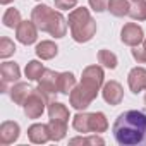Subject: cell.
Returning a JSON list of instances; mask_svg holds the SVG:
<instances>
[{"label": "cell", "mask_w": 146, "mask_h": 146, "mask_svg": "<svg viewBox=\"0 0 146 146\" xmlns=\"http://www.w3.org/2000/svg\"><path fill=\"white\" fill-rule=\"evenodd\" d=\"M112 132L120 146H144L146 144V113L141 110L122 112L113 125Z\"/></svg>", "instance_id": "1"}, {"label": "cell", "mask_w": 146, "mask_h": 146, "mask_svg": "<svg viewBox=\"0 0 146 146\" xmlns=\"http://www.w3.org/2000/svg\"><path fill=\"white\" fill-rule=\"evenodd\" d=\"M31 21L36 28L43 33H48L53 38H64L67 33V19L62 16L60 11H53L52 7L40 4L31 9Z\"/></svg>", "instance_id": "2"}, {"label": "cell", "mask_w": 146, "mask_h": 146, "mask_svg": "<svg viewBox=\"0 0 146 146\" xmlns=\"http://www.w3.org/2000/svg\"><path fill=\"white\" fill-rule=\"evenodd\" d=\"M50 102H52V100H50L43 91H40L38 88L33 90L31 95L28 96V100H26L24 105H23L26 117H28V119H33V120H35V119H40Z\"/></svg>", "instance_id": "3"}, {"label": "cell", "mask_w": 146, "mask_h": 146, "mask_svg": "<svg viewBox=\"0 0 146 146\" xmlns=\"http://www.w3.org/2000/svg\"><path fill=\"white\" fill-rule=\"evenodd\" d=\"M81 84L98 96V93L102 91V88L105 84L103 67L102 65H88V67H84L83 74H81Z\"/></svg>", "instance_id": "4"}, {"label": "cell", "mask_w": 146, "mask_h": 146, "mask_svg": "<svg viewBox=\"0 0 146 146\" xmlns=\"http://www.w3.org/2000/svg\"><path fill=\"white\" fill-rule=\"evenodd\" d=\"M96 98V95L95 93H91L88 88H84L81 83L70 91V95H69V102H70V107L72 108H76L78 112H81V110H86L91 103H93V100Z\"/></svg>", "instance_id": "5"}, {"label": "cell", "mask_w": 146, "mask_h": 146, "mask_svg": "<svg viewBox=\"0 0 146 146\" xmlns=\"http://www.w3.org/2000/svg\"><path fill=\"white\" fill-rule=\"evenodd\" d=\"M95 35H96V21L93 17L70 28V36L76 43H88L90 40H93Z\"/></svg>", "instance_id": "6"}, {"label": "cell", "mask_w": 146, "mask_h": 146, "mask_svg": "<svg viewBox=\"0 0 146 146\" xmlns=\"http://www.w3.org/2000/svg\"><path fill=\"white\" fill-rule=\"evenodd\" d=\"M144 40V31L139 24L136 23H127L120 29V41L127 46H139Z\"/></svg>", "instance_id": "7"}, {"label": "cell", "mask_w": 146, "mask_h": 146, "mask_svg": "<svg viewBox=\"0 0 146 146\" xmlns=\"http://www.w3.org/2000/svg\"><path fill=\"white\" fill-rule=\"evenodd\" d=\"M58 74L60 72H55L52 69H45L43 76L38 81V90L43 91L50 100H52V96H55L58 93Z\"/></svg>", "instance_id": "8"}, {"label": "cell", "mask_w": 146, "mask_h": 146, "mask_svg": "<svg viewBox=\"0 0 146 146\" xmlns=\"http://www.w3.org/2000/svg\"><path fill=\"white\" fill-rule=\"evenodd\" d=\"M38 28L33 21H21V24L16 28V38L23 45H33L38 40Z\"/></svg>", "instance_id": "9"}, {"label": "cell", "mask_w": 146, "mask_h": 146, "mask_svg": "<svg viewBox=\"0 0 146 146\" xmlns=\"http://www.w3.org/2000/svg\"><path fill=\"white\" fill-rule=\"evenodd\" d=\"M102 96L112 107L120 105L122 100H124V88H122V84L119 81H108L102 88Z\"/></svg>", "instance_id": "10"}, {"label": "cell", "mask_w": 146, "mask_h": 146, "mask_svg": "<svg viewBox=\"0 0 146 146\" xmlns=\"http://www.w3.org/2000/svg\"><path fill=\"white\" fill-rule=\"evenodd\" d=\"M127 86L134 95H139L146 90V69L144 67H132L127 74Z\"/></svg>", "instance_id": "11"}, {"label": "cell", "mask_w": 146, "mask_h": 146, "mask_svg": "<svg viewBox=\"0 0 146 146\" xmlns=\"http://www.w3.org/2000/svg\"><path fill=\"white\" fill-rule=\"evenodd\" d=\"M21 136V127L17 122L14 120H4L0 124V144L2 146H7V144H12L19 139Z\"/></svg>", "instance_id": "12"}, {"label": "cell", "mask_w": 146, "mask_h": 146, "mask_svg": "<svg viewBox=\"0 0 146 146\" xmlns=\"http://www.w3.org/2000/svg\"><path fill=\"white\" fill-rule=\"evenodd\" d=\"M28 139L35 144H45L52 141L48 124H33L28 127Z\"/></svg>", "instance_id": "13"}, {"label": "cell", "mask_w": 146, "mask_h": 146, "mask_svg": "<svg viewBox=\"0 0 146 146\" xmlns=\"http://www.w3.org/2000/svg\"><path fill=\"white\" fill-rule=\"evenodd\" d=\"M31 91H33V88L28 84V83H14V86L9 90V96H11V100L16 103V105H24V102L28 100V96L31 95Z\"/></svg>", "instance_id": "14"}, {"label": "cell", "mask_w": 146, "mask_h": 146, "mask_svg": "<svg viewBox=\"0 0 146 146\" xmlns=\"http://www.w3.org/2000/svg\"><path fill=\"white\" fill-rule=\"evenodd\" d=\"M0 76L5 83H17L21 78V69L16 62H4L0 65Z\"/></svg>", "instance_id": "15"}, {"label": "cell", "mask_w": 146, "mask_h": 146, "mask_svg": "<svg viewBox=\"0 0 146 146\" xmlns=\"http://www.w3.org/2000/svg\"><path fill=\"white\" fill-rule=\"evenodd\" d=\"M35 52H36V55H38L41 60H52V58L57 57L58 46H57L52 40H43V41H40V43L36 45Z\"/></svg>", "instance_id": "16"}, {"label": "cell", "mask_w": 146, "mask_h": 146, "mask_svg": "<svg viewBox=\"0 0 146 146\" xmlns=\"http://www.w3.org/2000/svg\"><path fill=\"white\" fill-rule=\"evenodd\" d=\"M46 112H48V117L53 119V120H64V122H69L70 119V113H69V108L60 103V102H55L52 100L46 107Z\"/></svg>", "instance_id": "17"}, {"label": "cell", "mask_w": 146, "mask_h": 146, "mask_svg": "<svg viewBox=\"0 0 146 146\" xmlns=\"http://www.w3.org/2000/svg\"><path fill=\"white\" fill-rule=\"evenodd\" d=\"M108 129V120L103 112H93L90 113V131L93 134H102L107 132Z\"/></svg>", "instance_id": "18"}, {"label": "cell", "mask_w": 146, "mask_h": 146, "mask_svg": "<svg viewBox=\"0 0 146 146\" xmlns=\"http://www.w3.org/2000/svg\"><path fill=\"white\" fill-rule=\"evenodd\" d=\"M107 11L113 17H125V16H129L131 4H129V0H108Z\"/></svg>", "instance_id": "19"}, {"label": "cell", "mask_w": 146, "mask_h": 146, "mask_svg": "<svg viewBox=\"0 0 146 146\" xmlns=\"http://www.w3.org/2000/svg\"><path fill=\"white\" fill-rule=\"evenodd\" d=\"M76 84V76L72 72H60L58 74V93L62 95H70V91L74 90Z\"/></svg>", "instance_id": "20"}, {"label": "cell", "mask_w": 146, "mask_h": 146, "mask_svg": "<svg viewBox=\"0 0 146 146\" xmlns=\"http://www.w3.org/2000/svg\"><path fill=\"white\" fill-rule=\"evenodd\" d=\"M72 127H74L78 132L81 134H90V113H86L84 110L78 112L74 117H72Z\"/></svg>", "instance_id": "21"}, {"label": "cell", "mask_w": 146, "mask_h": 146, "mask_svg": "<svg viewBox=\"0 0 146 146\" xmlns=\"http://www.w3.org/2000/svg\"><path fill=\"white\" fill-rule=\"evenodd\" d=\"M48 129H50V137H52V141H62V139L65 137V134H67V122L50 119Z\"/></svg>", "instance_id": "22"}, {"label": "cell", "mask_w": 146, "mask_h": 146, "mask_svg": "<svg viewBox=\"0 0 146 146\" xmlns=\"http://www.w3.org/2000/svg\"><path fill=\"white\" fill-rule=\"evenodd\" d=\"M45 72V67L40 60H29L26 64V69H24V74L28 78V81H40V78L43 76Z\"/></svg>", "instance_id": "23"}, {"label": "cell", "mask_w": 146, "mask_h": 146, "mask_svg": "<svg viewBox=\"0 0 146 146\" xmlns=\"http://www.w3.org/2000/svg\"><path fill=\"white\" fill-rule=\"evenodd\" d=\"M91 19V14L86 7H78V9H72L69 12V17H67V23H69V28L76 26V24H81L84 21Z\"/></svg>", "instance_id": "24"}, {"label": "cell", "mask_w": 146, "mask_h": 146, "mask_svg": "<svg viewBox=\"0 0 146 146\" xmlns=\"http://www.w3.org/2000/svg\"><path fill=\"white\" fill-rule=\"evenodd\" d=\"M98 64H100L102 67H105V69L113 70V69L117 67V64H119V58H117V55H115L113 52L103 48V50L98 52Z\"/></svg>", "instance_id": "25"}, {"label": "cell", "mask_w": 146, "mask_h": 146, "mask_svg": "<svg viewBox=\"0 0 146 146\" xmlns=\"http://www.w3.org/2000/svg\"><path fill=\"white\" fill-rule=\"evenodd\" d=\"M21 12L17 11V9H14V7H11V9H7L5 11V14L2 16V23H4V26L5 28H11V29H16L19 24H21Z\"/></svg>", "instance_id": "26"}, {"label": "cell", "mask_w": 146, "mask_h": 146, "mask_svg": "<svg viewBox=\"0 0 146 146\" xmlns=\"http://www.w3.org/2000/svg\"><path fill=\"white\" fill-rule=\"evenodd\" d=\"M129 17L132 21H146V0H139V2H134L131 5L129 11Z\"/></svg>", "instance_id": "27"}, {"label": "cell", "mask_w": 146, "mask_h": 146, "mask_svg": "<svg viewBox=\"0 0 146 146\" xmlns=\"http://www.w3.org/2000/svg\"><path fill=\"white\" fill-rule=\"evenodd\" d=\"M16 53V45L11 38L4 36L0 40V58H9Z\"/></svg>", "instance_id": "28"}, {"label": "cell", "mask_w": 146, "mask_h": 146, "mask_svg": "<svg viewBox=\"0 0 146 146\" xmlns=\"http://www.w3.org/2000/svg\"><path fill=\"white\" fill-rule=\"evenodd\" d=\"M131 53H132V57L137 64H146V36H144L141 46H132Z\"/></svg>", "instance_id": "29"}, {"label": "cell", "mask_w": 146, "mask_h": 146, "mask_svg": "<svg viewBox=\"0 0 146 146\" xmlns=\"http://www.w3.org/2000/svg\"><path fill=\"white\" fill-rule=\"evenodd\" d=\"M55 2V7L60 9V11H72V9H76L78 5V0H53Z\"/></svg>", "instance_id": "30"}, {"label": "cell", "mask_w": 146, "mask_h": 146, "mask_svg": "<svg viewBox=\"0 0 146 146\" xmlns=\"http://www.w3.org/2000/svg\"><path fill=\"white\" fill-rule=\"evenodd\" d=\"M88 2H90V7L95 12H103L108 7V0H88Z\"/></svg>", "instance_id": "31"}, {"label": "cell", "mask_w": 146, "mask_h": 146, "mask_svg": "<svg viewBox=\"0 0 146 146\" xmlns=\"http://www.w3.org/2000/svg\"><path fill=\"white\" fill-rule=\"evenodd\" d=\"M69 144H86V137H84V136L72 137V139H69Z\"/></svg>", "instance_id": "32"}, {"label": "cell", "mask_w": 146, "mask_h": 146, "mask_svg": "<svg viewBox=\"0 0 146 146\" xmlns=\"http://www.w3.org/2000/svg\"><path fill=\"white\" fill-rule=\"evenodd\" d=\"M12 2H14V0H0V4H2V5H9Z\"/></svg>", "instance_id": "33"}, {"label": "cell", "mask_w": 146, "mask_h": 146, "mask_svg": "<svg viewBox=\"0 0 146 146\" xmlns=\"http://www.w3.org/2000/svg\"><path fill=\"white\" fill-rule=\"evenodd\" d=\"M144 103H146V95H144Z\"/></svg>", "instance_id": "34"}, {"label": "cell", "mask_w": 146, "mask_h": 146, "mask_svg": "<svg viewBox=\"0 0 146 146\" xmlns=\"http://www.w3.org/2000/svg\"><path fill=\"white\" fill-rule=\"evenodd\" d=\"M132 2H139V0H132Z\"/></svg>", "instance_id": "35"}]
</instances>
